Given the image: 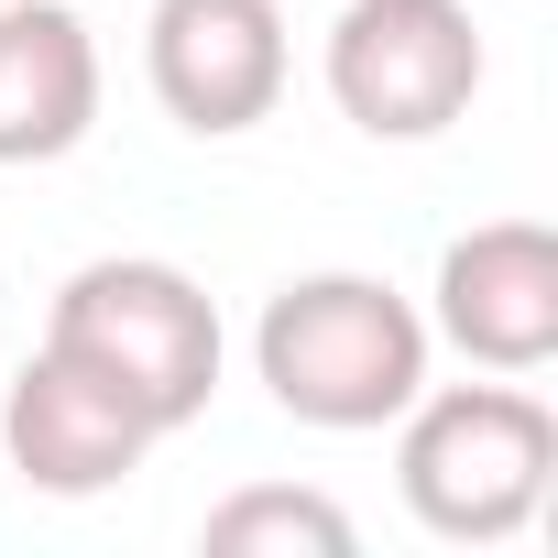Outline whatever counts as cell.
Instances as JSON below:
<instances>
[{
    "label": "cell",
    "mask_w": 558,
    "mask_h": 558,
    "mask_svg": "<svg viewBox=\"0 0 558 558\" xmlns=\"http://www.w3.org/2000/svg\"><path fill=\"white\" fill-rule=\"evenodd\" d=\"M427 351H438L427 307H405L384 274H296V286H274L263 318H252L263 395L296 427H329V438L395 427L427 395Z\"/></svg>",
    "instance_id": "1"
},
{
    "label": "cell",
    "mask_w": 558,
    "mask_h": 558,
    "mask_svg": "<svg viewBox=\"0 0 558 558\" xmlns=\"http://www.w3.org/2000/svg\"><path fill=\"white\" fill-rule=\"evenodd\" d=\"M427 340H449L471 373H547L558 362V230L547 219H482L438 252Z\"/></svg>",
    "instance_id": "6"
},
{
    "label": "cell",
    "mask_w": 558,
    "mask_h": 558,
    "mask_svg": "<svg viewBox=\"0 0 558 558\" xmlns=\"http://www.w3.org/2000/svg\"><path fill=\"white\" fill-rule=\"evenodd\" d=\"M45 340H56L66 362H88L154 438L197 427L208 395H219V362H230L208 286L175 274V263H154V252H99V263H77L66 286H56V307H45Z\"/></svg>",
    "instance_id": "2"
},
{
    "label": "cell",
    "mask_w": 558,
    "mask_h": 558,
    "mask_svg": "<svg viewBox=\"0 0 558 558\" xmlns=\"http://www.w3.org/2000/svg\"><path fill=\"white\" fill-rule=\"evenodd\" d=\"M395 493L427 536L449 547H504L536 525L547 482H558V416L493 373V384H427L405 416H395Z\"/></svg>",
    "instance_id": "3"
},
{
    "label": "cell",
    "mask_w": 558,
    "mask_h": 558,
    "mask_svg": "<svg viewBox=\"0 0 558 558\" xmlns=\"http://www.w3.org/2000/svg\"><path fill=\"white\" fill-rule=\"evenodd\" d=\"M329 99L373 143H438L482 99V23H471V0H340V23H329Z\"/></svg>",
    "instance_id": "4"
},
{
    "label": "cell",
    "mask_w": 558,
    "mask_h": 558,
    "mask_svg": "<svg viewBox=\"0 0 558 558\" xmlns=\"http://www.w3.org/2000/svg\"><path fill=\"white\" fill-rule=\"evenodd\" d=\"M0 449H12V471H23L34 493L88 504V493H121V482L143 471L154 427H143L88 362H66V351L45 340V351L12 373V395H0Z\"/></svg>",
    "instance_id": "7"
},
{
    "label": "cell",
    "mask_w": 558,
    "mask_h": 558,
    "mask_svg": "<svg viewBox=\"0 0 558 558\" xmlns=\"http://www.w3.org/2000/svg\"><path fill=\"white\" fill-rule=\"evenodd\" d=\"M286 0H154L143 12V77L165 99L175 132L230 143L252 121H274L286 99Z\"/></svg>",
    "instance_id": "5"
},
{
    "label": "cell",
    "mask_w": 558,
    "mask_h": 558,
    "mask_svg": "<svg viewBox=\"0 0 558 558\" xmlns=\"http://www.w3.org/2000/svg\"><path fill=\"white\" fill-rule=\"evenodd\" d=\"M99 132V34L66 0H0V165H66Z\"/></svg>",
    "instance_id": "8"
},
{
    "label": "cell",
    "mask_w": 558,
    "mask_h": 558,
    "mask_svg": "<svg viewBox=\"0 0 558 558\" xmlns=\"http://www.w3.org/2000/svg\"><path fill=\"white\" fill-rule=\"evenodd\" d=\"M197 547H219V558H351V514L329 493H296V482H252V493L208 504Z\"/></svg>",
    "instance_id": "9"
}]
</instances>
